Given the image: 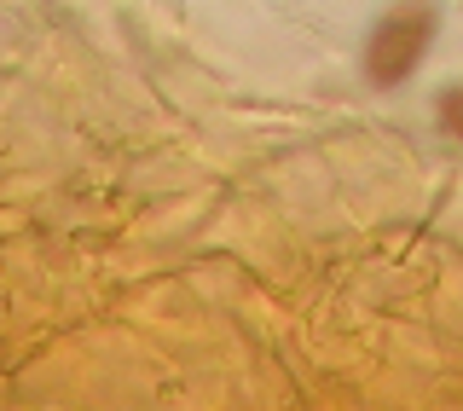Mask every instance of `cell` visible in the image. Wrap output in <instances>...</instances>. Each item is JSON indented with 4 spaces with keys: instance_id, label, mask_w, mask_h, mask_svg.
Returning a JSON list of instances; mask_svg holds the SVG:
<instances>
[{
    "instance_id": "obj_1",
    "label": "cell",
    "mask_w": 463,
    "mask_h": 411,
    "mask_svg": "<svg viewBox=\"0 0 463 411\" xmlns=\"http://www.w3.org/2000/svg\"><path fill=\"white\" fill-rule=\"evenodd\" d=\"M429 29H434V12L429 6H400V12H388L383 29L371 35V53H365V70H371V81H383V87H394L405 70L423 58L429 47Z\"/></svg>"
},
{
    "instance_id": "obj_2",
    "label": "cell",
    "mask_w": 463,
    "mask_h": 411,
    "mask_svg": "<svg viewBox=\"0 0 463 411\" xmlns=\"http://www.w3.org/2000/svg\"><path fill=\"white\" fill-rule=\"evenodd\" d=\"M440 116H446V128H452V134H463V93H446L440 99Z\"/></svg>"
}]
</instances>
